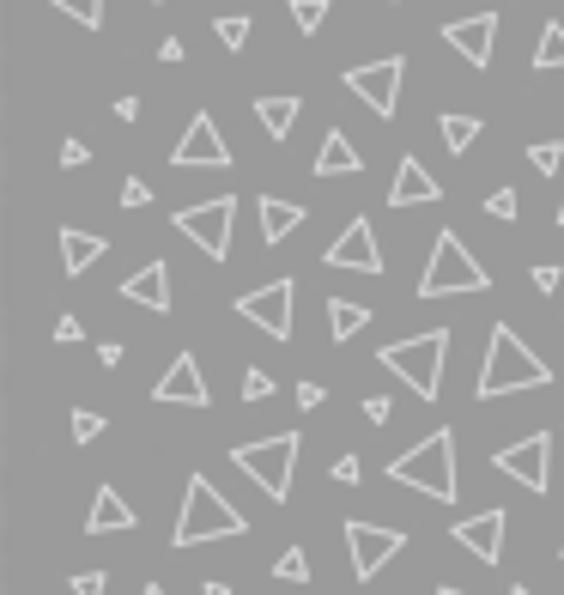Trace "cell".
<instances>
[{
	"label": "cell",
	"instance_id": "obj_1",
	"mask_svg": "<svg viewBox=\"0 0 564 595\" xmlns=\"http://www.w3.org/2000/svg\"><path fill=\"white\" fill-rule=\"evenodd\" d=\"M552 384V365L540 353H528L522 334L510 329V322H498L486 341V365H480V384H473V396L480 401H498V396H516V389H546Z\"/></svg>",
	"mask_w": 564,
	"mask_h": 595
},
{
	"label": "cell",
	"instance_id": "obj_2",
	"mask_svg": "<svg viewBox=\"0 0 564 595\" xmlns=\"http://www.w3.org/2000/svg\"><path fill=\"white\" fill-rule=\"evenodd\" d=\"M389 480L394 487L425 492V499H437V504H456V492H461V480H456V432L437 425L431 437H419L407 456H394L389 462Z\"/></svg>",
	"mask_w": 564,
	"mask_h": 595
},
{
	"label": "cell",
	"instance_id": "obj_3",
	"mask_svg": "<svg viewBox=\"0 0 564 595\" xmlns=\"http://www.w3.org/2000/svg\"><path fill=\"white\" fill-rule=\"evenodd\" d=\"M250 523H243V511H237L231 499H225L219 487H212L207 474L188 480L183 492V516H176V547H200V541H231V535H243Z\"/></svg>",
	"mask_w": 564,
	"mask_h": 595
},
{
	"label": "cell",
	"instance_id": "obj_4",
	"mask_svg": "<svg viewBox=\"0 0 564 595\" xmlns=\"http://www.w3.org/2000/svg\"><path fill=\"white\" fill-rule=\"evenodd\" d=\"M444 358H449V329H425V334H413V341H389L377 353V365L394 370L419 401H437V389H444Z\"/></svg>",
	"mask_w": 564,
	"mask_h": 595
},
{
	"label": "cell",
	"instance_id": "obj_5",
	"mask_svg": "<svg viewBox=\"0 0 564 595\" xmlns=\"http://www.w3.org/2000/svg\"><path fill=\"white\" fill-rule=\"evenodd\" d=\"M298 450L303 437L298 432H274V437H255V444H237L231 462L243 468V474L255 480V487L267 492V499H291V474H298Z\"/></svg>",
	"mask_w": 564,
	"mask_h": 595
},
{
	"label": "cell",
	"instance_id": "obj_6",
	"mask_svg": "<svg viewBox=\"0 0 564 595\" xmlns=\"http://www.w3.org/2000/svg\"><path fill=\"white\" fill-rule=\"evenodd\" d=\"M486 286H492V274L468 255V243L456 231H437L431 262L419 274V298H456V291H486Z\"/></svg>",
	"mask_w": 564,
	"mask_h": 595
},
{
	"label": "cell",
	"instance_id": "obj_7",
	"mask_svg": "<svg viewBox=\"0 0 564 595\" xmlns=\"http://www.w3.org/2000/svg\"><path fill=\"white\" fill-rule=\"evenodd\" d=\"M231 219H237V195H212V201H195L171 219L188 243H195L207 262H225L231 255Z\"/></svg>",
	"mask_w": 564,
	"mask_h": 595
},
{
	"label": "cell",
	"instance_id": "obj_8",
	"mask_svg": "<svg viewBox=\"0 0 564 595\" xmlns=\"http://www.w3.org/2000/svg\"><path fill=\"white\" fill-rule=\"evenodd\" d=\"M401 80H407V61H401V55H382V61L346 67V92H353L365 110H377L382 122L401 110Z\"/></svg>",
	"mask_w": 564,
	"mask_h": 595
},
{
	"label": "cell",
	"instance_id": "obj_9",
	"mask_svg": "<svg viewBox=\"0 0 564 595\" xmlns=\"http://www.w3.org/2000/svg\"><path fill=\"white\" fill-rule=\"evenodd\" d=\"M291 305H298V286H291V279H267V286L237 298V317L255 322L267 341H291Z\"/></svg>",
	"mask_w": 564,
	"mask_h": 595
},
{
	"label": "cell",
	"instance_id": "obj_10",
	"mask_svg": "<svg viewBox=\"0 0 564 595\" xmlns=\"http://www.w3.org/2000/svg\"><path fill=\"white\" fill-rule=\"evenodd\" d=\"M498 474H510L516 487L528 492H546L552 487V432H534V437H516V444H504L498 456Z\"/></svg>",
	"mask_w": 564,
	"mask_h": 595
},
{
	"label": "cell",
	"instance_id": "obj_11",
	"mask_svg": "<svg viewBox=\"0 0 564 595\" xmlns=\"http://www.w3.org/2000/svg\"><path fill=\"white\" fill-rule=\"evenodd\" d=\"M341 535H346V553H353V577L358 583H370L394 553H401V547H407V535L401 529H377V523H358V516L346 523Z\"/></svg>",
	"mask_w": 564,
	"mask_h": 595
},
{
	"label": "cell",
	"instance_id": "obj_12",
	"mask_svg": "<svg viewBox=\"0 0 564 595\" xmlns=\"http://www.w3.org/2000/svg\"><path fill=\"white\" fill-rule=\"evenodd\" d=\"M171 164L176 171H225V164H231V146H225L219 122H212L207 110H195V122H188V134L176 140Z\"/></svg>",
	"mask_w": 564,
	"mask_h": 595
},
{
	"label": "cell",
	"instance_id": "obj_13",
	"mask_svg": "<svg viewBox=\"0 0 564 595\" xmlns=\"http://www.w3.org/2000/svg\"><path fill=\"white\" fill-rule=\"evenodd\" d=\"M152 401L158 408H207V377H200V365H195V353H176L171 358V370L152 384Z\"/></svg>",
	"mask_w": 564,
	"mask_h": 595
},
{
	"label": "cell",
	"instance_id": "obj_14",
	"mask_svg": "<svg viewBox=\"0 0 564 595\" xmlns=\"http://www.w3.org/2000/svg\"><path fill=\"white\" fill-rule=\"evenodd\" d=\"M444 43L461 55L468 67H486L492 49H498V13H468V19H449Z\"/></svg>",
	"mask_w": 564,
	"mask_h": 595
},
{
	"label": "cell",
	"instance_id": "obj_15",
	"mask_svg": "<svg viewBox=\"0 0 564 595\" xmlns=\"http://www.w3.org/2000/svg\"><path fill=\"white\" fill-rule=\"evenodd\" d=\"M504 529H510V516L492 504V511H480V516H461L456 523V547H468L480 565H498L504 559Z\"/></svg>",
	"mask_w": 564,
	"mask_h": 595
},
{
	"label": "cell",
	"instance_id": "obj_16",
	"mask_svg": "<svg viewBox=\"0 0 564 595\" xmlns=\"http://www.w3.org/2000/svg\"><path fill=\"white\" fill-rule=\"evenodd\" d=\"M322 262H329V267H353V274H382V250H377L370 219H353V226L329 243V255H322Z\"/></svg>",
	"mask_w": 564,
	"mask_h": 595
},
{
	"label": "cell",
	"instance_id": "obj_17",
	"mask_svg": "<svg viewBox=\"0 0 564 595\" xmlns=\"http://www.w3.org/2000/svg\"><path fill=\"white\" fill-rule=\"evenodd\" d=\"M431 201H444V183H437L431 171H425L419 159H401L394 164V183H389V207H431Z\"/></svg>",
	"mask_w": 564,
	"mask_h": 595
},
{
	"label": "cell",
	"instance_id": "obj_18",
	"mask_svg": "<svg viewBox=\"0 0 564 595\" xmlns=\"http://www.w3.org/2000/svg\"><path fill=\"white\" fill-rule=\"evenodd\" d=\"M122 298H128V305H146V310H158V317H164V310H171V267H164V262H146L140 274L122 279Z\"/></svg>",
	"mask_w": 564,
	"mask_h": 595
},
{
	"label": "cell",
	"instance_id": "obj_19",
	"mask_svg": "<svg viewBox=\"0 0 564 595\" xmlns=\"http://www.w3.org/2000/svg\"><path fill=\"white\" fill-rule=\"evenodd\" d=\"M85 529H92V535H122V529H134V504L122 499L116 487H97L92 511H85Z\"/></svg>",
	"mask_w": 564,
	"mask_h": 595
},
{
	"label": "cell",
	"instance_id": "obj_20",
	"mask_svg": "<svg viewBox=\"0 0 564 595\" xmlns=\"http://www.w3.org/2000/svg\"><path fill=\"white\" fill-rule=\"evenodd\" d=\"M255 213H262V243H286L291 231L303 226V207L298 201H279V195H262L255 201Z\"/></svg>",
	"mask_w": 564,
	"mask_h": 595
},
{
	"label": "cell",
	"instance_id": "obj_21",
	"mask_svg": "<svg viewBox=\"0 0 564 595\" xmlns=\"http://www.w3.org/2000/svg\"><path fill=\"white\" fill-rule=\"evenodd\" d=\"M353 171H365L358 146L346 140L341 128H329V134H322V152H315V176H353Z\"/></svg>",
	"mask_w": 564,
	"mask_h": 595
},
{
	"label": "cell",
	"instance_id": "obj_22",
	"mask_svg": "<svg viewBox=\"0 0 564 595\" xmlns=\"http://www.w3.org/2000/svg\"><path fill=\"white\" fill-rule=\"evenodd\" d=\"M104 250H110V243L97 238V231H73V226H67L61 231V274H85Z\"/></svg>",
	"mask_w": 564,
	"mask_h": 595
},
{
	"label": "cell",
	"instance_id": "obj_23",
	"mask_svg": "<svg viewBox=\"0 0 564 595\" xmlns=\"http://www.w3.org/2000/svg\"><path fill=\"white\" fill-rule=\"evenodd\" d=\"M255 116H262L267 140H286L291 122L303 116V98H255Z\"/></svg>",
	"mask_w": 564,
	"mask_h": 595
},
{
	"label": "cell",
	"instance_id": "obj_24",
	"mask_svg": "<svg viewBox=\"0 0 564 595\" xmlns=\"http://www.w3.org/2000/svg\"><path fill=\"white\" fill-rule=\"evenodd\" d=\"M365 322H370V305H358V298H329V334L334 341H353Z\"/></svg>",
	"mask_w": 564,
	"mask_h": 595
},
{
	"label": "cell",
	"instance_id": "obj_25",
	"mask_svg": "<svg viewBox=\"0 0 564 595\" xmlns=\"http://www.w3.org/2000/svg\"><path fill=\"white\" fill-rule=\"evenodd\" d=\"M552 67H564V25L559 19L540 25V43H534V73H552Z\"/></svg>",
	"mask_w": 564,
	"mask_h": 595
},
{
	"label": "cell",
	"instance_id": "obj_26",
	"mask_svg": "<svg viewBox=\"0 0 564 595\" xmlns=\"http://www.w3.org/2000/svg\"><path fill=\"white\" fill-rule=\"evenodd\" d=\"M437 134H444L449 152H468V146L480 140V122L473 116H437Z\"/></svg>",
	"mask_w": 564,
	"mask_h": 595
},
{
	"label": "cell",
	"instance_id": "obj_27",
	"mask_svg": "<svg viewBox=\"0 0 564 595\" xmlns=\"http://www.w3.org/2000/svg\"><path fill=\"white\" fill-rule=\"evenodd\" d=\"M291 25H298L303 37H315V31L329 25V0H291Z\"/></svg>",
	"mask_w": 564,
	"mask_h": 595
},
{
	"label": "cell",
	"instance_id": "obj_28",
	"mask_svg": "<svg viewBox=\"0 0 564 595\" xmlns=\"http://www.w3.org/2000/svg\"><path fill=\"white\" fill-rule=\"evenodd\" d=\"M55 13H67V19H79L85 31H97L104 25V0H49Z\"/></svg>",
	"mask_w": 564,
	"mask_h": 595
},
{
	"label": "cell",
	"instance_id": "obj_29",
	"mask_svg": "<svg viewBox=\"0 0 564 595\" xmlns=\"http://www.w3.org/2000/svg\"><path fill=\"white\" fill-rule=\"evenodd\" d=\"M528 164H534L540 176H559V164H564V140H534V146H528Z\"/></svg>",
	"mask_w": 564,
	"mask_h": 595
},
{
	"label": "cell",
	"instance_id": "obj_30",
	"mask_svg": "<svg viewBox=\"0 0 564 595\" xmlns=\"http://www.w3.org/2000/svg\"><path fill=\"white\" fill-rule=\"evenodd\" d=\"M274 577L279 583H310V559H303V547H286V553L274 559Z\"/></svg>",
	"mask_w": 564,
	"mask_h": 595
},
{
	"label": "cell",
	"instance_id": "obj_31",
	"mask_svg": "<svg viewBox=\"0 0 564 595\" xmlns=\"http://www.w3.org/2000/svg\"><path fill=\"white\" fill-rule=\"evenodd\" d=\"M212 31H219V43L225 49H243V43H250V19H237V13H225V19H212Z\"/></svg>",
	"mask_w": 564,
	"mask_h": 595
},
{
	"label": "cell",
	"instance_id": "obj_32",
	"mask_svg": "<svg viewBox=\"0 0 564 595\" xmlns=\"http://www.w3.org/2000/svg\"><path fill=\"white\" fill-rule=\"evenodd\" d=\"M104 413H92V408H73V444H92L97 432H104Z\"/></svg>",
	"mask_w": 564,
	"mask_h": 595
},
{
	"label": "cell",
	"instance_id": "obj_33",
	"mask_svg": "<svg viewBox=\"0 0 564 595\" xmlns=\"http://www.w3.org/2000/svg\"><path fill=\"white\" fill-rule=\"evenodd\" d=\"M267 396H274V377L262 365H250L243 370V401H267Z\"/></svg>",
	"mask_w": 564,
	"mask_h": 595
},
{
	"label": "cell",
	"instance_id": "obj_34",
	"mask_svg": "<svg viewBox=\"0 0 564 595\" xmlns=\"http://www.w3.org/2000/svg\"><path fill=\"white\" fill-rule=\"evenodd\" d=\"M334 487H358V480H365V468H358V456H334Z\"/></svg>",
	"mask_w": 564,
	"mask_h": 595
},
{
	"label": "cell",
	"instance_id": "obj_35",
	"mask_svg": "<svg viewBox=\"0 0 564 595\" xmlns=\"http://www.w3.org/2000/svg\"><path fill=\"white\" fill-rule=\"evenodd\" d=\"M486 213H492V219H516V188H492Z\"/></svg>",
	"mask_w": 564,
	"mask_h": 595
},
{
	"label": "cell",
	"instance_id": "obj_36",
	"mask_svg": "<svg viewBox=\"0 0 564 595\" xmlns=\"http://www.w3.org/2000/svg\"><path fill=\"white\" fill-rule=\"evenodd\" d=\"M146 201H152V183L128 176V183H122V207H146Z\"/></svg>",
	"mask_w": 564,
	"mask_h": 595
},
{
	"label": "cell",
	"instance_id": "obj_37",
	"mask_svg": "<svg viewBox=\"0 0 564 595\" xmlns=\"http://www.w3.org/2000/svg\"><path fill=\"white\" fill-rule=\"evenodd\" d=\"M104 590H110L104 571H79V577H73V595H104Z\"/></svg>",
	"mask_w": 564,
	"mask_h": 595
},
{
	"label": "cell",
	"instance_id": "obj_38",
	"mask_svg": "<svg viewBox=\"0 0 564 595\" xmlns=\"http://www.w3.org/2000/svg\"><path fill=\"white\" fill-rule=\"evenodd\" d=\"M559 279H564V274H559V262H540V267H534V291H546V298L559 291Z\"/></svg>",
	"mask_w": 564,
	"mask_h": 595
},
{
	"label": "cell",
	"instance_id": "obj_39",
	"mask_svg": "<svg viewBox=\"0 0 564 595\" xmlns=\"http://www.w3.org/2000/svg\"><path fill=\"white\" fill-rule=\"evenodd\" d=\"M389 413H394L389 396H370V401H365V420H370V425H389Z\"/></svg>",
	"mask_w": 564,
	"mask_h": 595
},
{
	"label": "cell",
	"instance_id": "obj_40",
	"mask_svg": "<svg viewBox=\"0 0 564 595\" xmlns=\"http://www.w3.org/2000/svg\"><path fill=\"white\" fill-rule=\"evenodd\" d=\"M79 334H85V329H79V317H61V322H55V341H61V346H73Z\"/></svg>",
	"mask_w": 564,
	"mask_h": 595
},
{
	"label": "cell",
	"instance_id": "obj_41",
	"mask_svg": "<svg viewBox=\"0 0 564 595\" xmlns=\"http://www.w3.org/2000/svg\"><path fill=\"white\" fill-rule=\"evenodd\" d=\"M61 164H67V171H73V164H85V140H67L61 146Z\"/></svg>",
	"mask_w": 564,
	"mask_h": 595
},
{
	"label": "cell",
	"instance_id": "obj_42",
	"mask_svg": "<svg viewBox=\"0 0 564 595\" xmlns=\"http://www.w3.org/2000/svg\"><path fill=\"white\" fill-rule=\"evenodd\" d=\"M298 401L303 408H322V384H298Z\"/></svg>",
	"mask_w": 564,
	"mask_h": 595
},
{
	"label": "cell",
	"instance_id": "obj_43",
	"mask_svg": "<svg viewBox=\"0 0 564 595\" xmlns=\"http://www.w3.org/2000/svg\"><path fill=\"white\" fill-rule=\"evenodd\" d=\"M200 595H231V590H225V583H207V590H200Z\"/></svg>",
	"mask_w": 564,
	"mask_h": 595
},
{
	"label": "cell",
	"instance_id": "obj_44",
	"mask_svg": "<svg viewBox=\"0 0 564 595\" xmlns=\"http://www.w3.org/2000/svg\"><path fill=\"white\" fill-rule=\"evenodd\" d=\"M437 595H461V590H456V583H444V590H437Z\"/></svg>",
	"mask_w": 564,
	"mask_h": 595
},
{
	"label": "cell",
	"instance_id": "obj_45",
	"mask_svg": "<svg viewBox=\"0 0 564 595\" xmlns=\"http://www.w3.org/2000/svg\"><path fill=\"white\" fill-rule=\"evenodd\" d=\"M510 595H534V590H528V583H516V590H510Z\"/></svg>",
	"mask_w": 564,
	"mask_h": 595
},
{
	"label": "cell",
	"instance_id": "obj_46",
	"mask_svg": "<svg viewBox=\"0 0 564 595\" xmlns=\"http://www.w3.org/2000/svg\"><path fill=\"white\" fill-rule=\"evenodd\" d=\"M140 595H164V590H158V583H146V590H140Z\"/></svg>",
	"mask_w": 564,
	"mask_h": 595
},
{
	"label": "cell",
	"instance_id": "obj_47",
	"mask_svg": "<svg viewBox=\"0 0 564 595\" xmlns=\"http://www.w3.org/2000/svg\"><path fill=\"white\" fill-rule=\"evenodd\" d=\"M559 226H564V207H559Z\"/></svg>",
	"mask_w": 564,
	"mask_h": 595
},
{
	"label": "cell",
	"instance_id": "obj_48",
	"mask_svg": "<svg viewBox=\"0 0 564 595\" xmlns=\"http://www.w3.org/2000/svg\"><path fill=\"white\" fill-rule=\"evenodd\" d=\"M559 559H564V547H559Z\"/></svg>",
	"mask_w": 564,
	"mask_h": 595
},
{
	"label": "cell",
	"instance_id": "obj_49",
	"mask_svg": "<svg viewBox=\"0 0 564 595\" xmlns=\"http://www.w3.org/2000/svg\"><path fill=\"white\" fill-rule=\"evenodd\" d=\"M158 7H164V0H158Z\"/></svg>",
	"mask_w": 564,
	"mask_h": 595
}]
</instances>
